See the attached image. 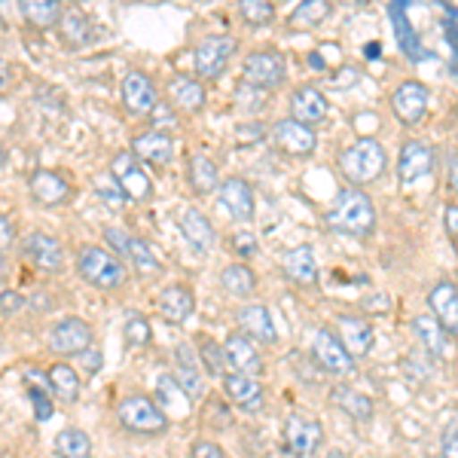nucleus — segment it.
Returning <instances> with one entry per match:
<instances>
[{
  "instance_id": "nucleus-39",
  "label": "nucleus",
  "mask_w": 458,
  "mask_h": 458,
  "mask_svg": "<svg viewBox=\"0 0 458 458\" xmlns=\"http://www.w3.org/2000/svg\"><path fill=\"white\" fill-rule=\"evenodd\" d=\"M58 31H62V43L71 49H80L92 40V25L80 10H68L62 13V21H58Z\"/></svg>"
},
{
  "instance_id": "nucleus-45",
  "label": "nucleus",
  "mask_w": 458,
  "mask_h": 458,
  "mask_svg": "<svg viewBox=\"0 0 458 458\" xmlns=\"http://www.w3.org/2000/svg\"><path fill=\"white\" fill-rule=\"evenodd\" d=\"M28 397H31V403H34V416L40 419H49L53 416V401H49V391L47 386H37L34 379H28Z\"/></svg>"
},
{
  "instance_id": "nucleus-20",
  "label": "nucleus",
  "mask_w": 458,
  "mask_h": 458,
  "mask_svg": "<svg viewBox=\"0 0 458 458\" xmlns=\"http://www.w3.org/2000/svg\"><path fill=\"white\" fill-rule=\"evenodd\" d=\"M224 391H226L229 403L239 406L242 412H260L266 403L263 386L254 379V376L229 373V376H224Z\"/></svg>"
},
{
  "instance_id": "nucleus-22",
  "label": "nucleus",
  "mask_w": 458,
  "mask_h": 458,
  "mask_svg": "<svg viewBox=\"0 0 458 458\" xmlns=\"http://www.w3.org/2000/svg\"><path fill=\"white\" fill-rule=\"evenodd\" d=\"M428 309L449 336H458V287L453 282L434 284V291L428 293Z\"/></svg>"
},
{
  "instance_id": "nucleus-55",
  "label": "nucleus",
  "mask_w": 458,
  "mask_h": 458,
  "mask_svg": "<svg viewBox=\"0 0 458 458\" xmlns=\"http://www.w3.org/2000/svg\"><path fill=\"white\" fill-rule=\"evenodd\" d=\"M6 282V263H4V254H0V284Z\"/></svg>"
},
{
  "instance_id": "nucleus-21",
  "label": "nucleus",
  "mask_w": 458,
  "mask_h": 458,
  "mask_svg": "<svg viewBox=\"0 0 458 458\" xmlns=\"http://www.w3.org/2000/svg\"><path fill=\"white\" fill-rule=\"evenodd\" d=\"M131 153H135L138 159L147 162V165H157V168H165L168 162L174 159V141L168 131H144V135H138L135 141H131Z\"/></svg>"
},
{
  "instance_id": "nucleus-28",
  "label": "nucleus",
  "mask_w": 458,
  "mask_h": 458,
  "mask_svg": "<svg viewBox=\"0 0 458 458\" xmlns=\"http://www.w3.org/2000/svg\"><path fill=\"white\" fill-rule=\"evenodd\" d=\"M181 233H183V239L190 242V248H196L199 254H208V250L214 248V239H217V235H214L211 220L196 208L181 211Z\"/></svg>"
},
{
  "instance_id": "nucleus-58",
  "label": "nucleus",
  "mask_w": 458,
  "mask_h": 458,
  "mask_svg": "<svg viewBox=\"0 0 458 458\" xmlns=\"http://www.w3.org/2000/svg\"><path fill=\"white\" fill-rule=\"evenodd\" d=\"M68 4H83V0H68Z\"/></svg>"
},
{
  "instance_id": "nucleus-43",
  "label": "nucleus",
  "mask_w": 458,
  "mask_h": 458,
  "mask_svg": "<svg viewBox=\"0 0 458 458\" xmlns=\"http://www.w3.org/2000/svg\"><path fill=\"white\" fill-rule=\"evenodd\" d=\"M123 336H125V345H129V349H144V345L153 339L150 321H147L144 315H129L125 318Z\"/></svg>"
},
{
  "instance_id": "nucleus-24",
  "label": "nucleus",
  "mask_w": 458,
  "mask_h": 458,
  "mask_svg": "<svg viewBox=\"0 0 458 458\" xmlns=\"http://www.w3.org/2000/svg\"><path fill=\"white\" fill-rule=\"evenodd\" d=\"M239 324H242V334H248L254 343L272 345L278 339L276 321H272V312H269L266 302H248V306H242L239 309Z\"/></svg>"
},
{
  "instance_id": "nucleus-18",
  "label": "nucleus",
  "mask_w": 458,
  "mask_h": 458,
  "mask_svg": "<svg viewBox=\"0 0 458 458\" xmlns=\"http://www.w3.org/2000/svg\"><path fill=\"white\" fill-rule=\"evenodd\" d=\"M123 105L135 116H150L157 107V86L141 71H129L123 77Z\"/></svg>"
},
{
  "instance_id": "nucleus-36",
  "label": "nucleus",
  "mask_w": 458,
  "mask_h": 458,
  "mask_svg": "<svg viewBox=\"0 0 458 458\" xmlns=\"http://www.w3.org/2000/svg\"><path fill=\"white\" fill-rule=\"evenodd\" d=\"M21 16L31 21L34 28L47 31L62 21V0H19Z\"/></svg>"
},
{
  "instance_id": "nucleus-38",
  "label": "nucleus",
  "mask_w": 458,
  "mask_h": 458,
  "mask_svg": "<svg viewBox=\"0 0 458 458\" xmlns=\"http://www.w3.org/2000/svg\"><path fill=\"white\" fill-rule=\"evenodd\" d=\"M47 382H49V388H53V394L58 397V401H64V403H77L80 401V376L71 370L68 364H53L49 367V373H47Z\"/></svg>"
},
{
  "instance_id": "nucleus-10",
  "label": "nucleus",
  "mask_w": 458,
  "mask_h": 458,
  "mask_svg": "<svg viewBox=\"0 0 458 458\" xmlns=\"http://www.w3.org/2000/svg\"><path fill=\"white\" fill-rule=\"evenodd\" d=\"M110 174H114V181L123 187V193L131 199V202H141L153 193V183L147 172L141 168V159L135 157L131 150H120L114 159H110Z\"/></svg>"
},
{
  "instance_id": "nucleus-15",
  "label": "nucleus",
  "mask_w": 458,
  "mask_h": 458,
  "mask_svg": "<svg viewBox=\"0 0 458 458\" xmlns=\"http://www.w3.org/2000/svg\"><path fill=\"white\" fill-rule=\"evenodd\" d=\"M434 168V150L425 141H406L401 147V157H397V177H401L403 187H412L422 177L431 174Z\"/></svg>"
},
{
  "instance_id": "nucleus-23",
  "label": "nucleus",
  "mask_w": 458,
  "mask_h": 458,
  "mask_svg": "<svg viewBox=\"0 0 458 458\" xmlns=\"http://www.w3.org/2000/svg\"><path fill=\"white\" fill-rule=\"evenodd\" d=\"M327 114H330V105H327V98H324L321 89L300 86L297 92L291 95V116L293 120H300V123H306L315 129L318 123L327 120Z\"/></svg>"
},
{
  "instance_id": "nucleus-4",
  "label": "nucleus",
  "mask_w": 458,
  "mask_h": 458,
  "mask_svg": "<svg viewBox=\"0 0 458 458\" xmlns=\"http://www.w3.org/2000/svg\"><path fill=\"white\" fill-rule=\"evenodd\" d=\"M116 419L125 431L131 434H165L168 431V412L147 394H125L120 403H116Z\"/></svg>"
},
{
  "instance_id": "nucleus-50",
  "label": "nucleus",
  "mask_w": 458,
  "mask_h": 458,
  "mask_svg": "<svg viewBox=\"0 0 458 458\" xmlns=\"http://www.w3.org/2000/svg\"><path fill=\"white\" fill-rule=\"evenodd\" d=\"M443 224H446L449 235H453V239H458V202H449L446 205V211H443Z\"/></svg>"
},
{
  "instance_id": "nucleus-52",
  "label": "nucleus",
  "mask_w": 458,
  "mask_h": 458,
  "mask_svg": "<svg viewBox=\"0 0 458 458\" xmlns=\"http://www.w3.org/2000/svg\"><path fill=\"white\" fill-rule=\"evenodd\" d=\"M80 358H83L86 370H92V373H95V370H98V367H101V354H98V352H95V349H92V358H89V354H86V352H83V354H80Z\"/></svg>"
},
{
  "instance_id": "nucleus-6",
  "label": "nucleus",
  "mask_w": 458,
  "mask_h": 458,
  "mask_svg": "<svg viewBox=\"0 0 458 458\" xmlns=\"http://www.w3.org/2000/svg\"><path fill=\"white\" fill-rule=\"evenodd\" d=\"M235 49H239V40L229 34H214L208 40H202L196 47V73L202 80H217L220 73L229 68V62H233Z\"/></svg>"
},
{
  "instance_id": "nucleus-30",
  "label": "nucleus",
  "mask_w": 458,
  "mask_h": 458,
  "mask_svg": "<svg viewBox=\"0 0 458 458\" xmlns=\"http://www.w3.org/2000/svg\"><path fill=\"white\" fill-rule=\"evenodd\" d=\"M334 13V4L330 0H300L297 10L287 16V28L291 31H312V28L324 25Z\"/></svg>"
},
{
  "instance_id": "nucleus-37",
  "label": "nucleus",
  "mask_w": 458,
  "mask_h": 458,
  "mask_svg": "<svg viewBox=\"0 0 458 458\" xmlns=\"http://www.w3.org/2000/svg\"><path fill=\"white\" fill-rule=\"evenodd\" d=\"M53 449L58 458H92V437L80 428H64L55 434Z\"/></svg>"
},
{
  "instance_id": "nucleus-29",
  "label": "nucleus",
  "mask_w": 458,
  "mask_h": 458,
  "mask_svg": "<svg viewBox=\"0 0 458 458\" xmlns=\"http://www.w3.org/2000/svg\"><path fill=\"white\" fill-rule=\"evenodd\" d=\"M284 272L293 284L309 287L318 282V260L312 245H297L284 254Z\"/></svg>"
},
{
  "instance_id": "nucleus-27",
  "label": "nucleus",
  "mask_w": 458,
  "mask_h": 458,
  "mask_svg": "<svg viewBox=\"0 0 458 458\" xmlns=\"http://www.w3.org/2000/svg\"><path fill=\"white\" fill-rule=\"evenodd\" d=\"M193 312H196V297L190 287L168 284L165 291L159 293V315L165 318L168 324H183Z\"/></svg>"
},
{
  "instance_id": "nucleus-41",
  "label": "nucleus",
  "mask_w": 458,
  "mask_h": 458,
  "mask_svg": "<svg viewBox=\"0 0 458 458\" xmlns=\"http://www.w3.org/2000/svg\"><path fill=\"white\" fill-rule=\"evenodd\" d=\"M391 21H394L397 28V40H401V49L410 55H416V62H422V49H419V40H416V31H412V25L403 19V10L401 4H391Z\"/></svg>"
},
{
  "instance_id": "nucleus-57",
  "label": "nucleus",
  "mask_w": 458,
  "mask_h": 458,
  "mask_svg": "<svg viewBox=\"0 0 458 458\" xmlns=\"http://www.w3.org/2000/svg\"><path fill=\"white\" fill-rule=\"evenodd\" d=\"M147 4H165V0H147Z\"/></svg>"
},
{
  "instance_id": "nucleus-3",
  "label": "nucleus",
  "mask_w": 458,
  "mask_h": 458,
  "mask_svg": "<svg viewBox=\"0 0 458 458\" xmlns=\"http://www.w3.org/2000/svg\"><path fill=\"white\" fill-rule=\"evenodd\" d=\"M339 168L358 187L379 181L382 172H386V147L376 141V138H360V141H354L352 147L343 150Z\"/></svg>"
},
{
  "instance_id": "nucleus-47",
  "label": "nucleus",
  "mask_w": 458,
  "mask_h": 458,
  "mask_svg": "<svg viewBox=\"0 0 458 458\" xmlns=\"http://www.w3.org/2000/svg\"><path fill=\"white\" fill-rule=\"evenodd\" d=\"M25 309V297L19 291H0V315H19Z\"/></svg>"
},
{
  "instance_id": "nucleus-26",
  "label": "nucleus",
  "mask_w": 458,
  "mask_h": 458,
  "mask_svg": "<svg viewBox=\"0 0 458 458\" xmlns=\"http://www.w3.org/2000/svg\"><path fill=\"white\" fill-rule=\"evenodd\" d=\"M31 196L43 208H58V205H64L71 199V183L58 172H47L43 168V172L31 174Z\"/></svg>"
},
{
  "instance_id": "nucleus-25",
  "label": "nucleus",
  "mask_w": 458,
  "mask_h": 458,
  "mask_svg": "<svg viewBox=\"0 0 458 458\" xmlns=\"http://www.w3.org/2000/svg\"><path fill=\"white\" fill-rule=\"evenodd\" d=\"M336 330H339V339H343L345 352H349L352 358H364V354H370L373 327L360 315H339Z\"/></svg>"
},
{
  "instance_id": "nucleus-13",
  "label": "nucleus",
  "mask_w": 458,
  "mask_h": 458,
  "mask_svg": "<svg viewBox=\"0 0 458 458\" xmlns=\"http://www.w3.org/2000/svg\"><path fill=\"white\" fill-rule=\"evenodd\" d=\"M224 354H226V367L229 373H242V376H260L263 373V358L257 352V343L248 334H229L224 343Z\"/></svg>"
},
{
  "instance_id": "nucleus-49",
  "label": "nucleus",
  "mask_w": 458,
  "mask_h": 458,
  "mask_svg": "<svg viewBox=\"0 0 458 458\" xmlns=\"http://www.w3.org/2000/svg\"><path fill=\"white\" fill-rule=\"evenodd\" d=\"M233 248L239 250V257H245V260L257 257V239L250 233H235L233 235Z\"/></svg>"
},
{
  "instance_id": "nucleus-51",
  "label": "nucleus",
  "mask_w": 458,
  "mask_h": 458,
  "mask_svg": "<svg viewBox=\"0 0 458 458\" xmlns=\"http://www.w3.org/2000/svg\"><path fill=\"white\" fill-rule=\"evenodd\" d=\"M16 242V229H13V224L6 217H0V250H6Z\"/></svg>"
},
{
  "instance_id": "nucleus-5",
  "label": "nucleus",
  "mask_w": 458,
  "mask_h": 458,
  "mask_svg": "<svg viewBox=\"0 0 458 458\" xmlns=\"http://www.w3.org/2000/svg\"><path fill=\"white\" fill-rule=\"evenodd\" d=\"M324 443V428L306 412H291L284 419V453L293 458H312Z\"/></svg>"
},
{
  "instance_id": "nucleus-7",
  "label": "nucleus",
  "mask_w": 458,
  "mask_h": 458,
  "mask_svg": "<svg viewBox=\"0 0 458 458\" xmlns=\"http://www.w3.org/2000/svg\"><path fill=\"white\" fill-rule=\"evenodd\" d=\"M242 77L250 89H278L287 80V62L272 49H257L242 64Z\"/></svg>"
},
{
  "instance_id": "nucleus-1",
  "label": "nucleus",
  "mask_w": 458,
  "mask_h": 458,
  "mask_svg": "<svg viewBox=\"0 0 458 458\" xmlns=\"http://www.w3.org/2000/svg\"><path fill=\"white\" fill-rule=\"evenodd\" d=\"M324 224L327 229H334L339 235H352V239H364L376 229V208L373 199L364 190L352 187L336 193L334 205L324 214Z\"/></svg>"
},
{
  "instance_id": "nucleus-59",
  "label": "nucleus",
  "mask_w": 458,
  "mask_h": 458,
  "mask_svg": "<svg viewBox=\"0 0 458 458\" xmlns=\"http://www.w3.org/2000/svg\"><path fill=\"white\" fill-rule=\"evenodd\" d=\"M4 4H6V0H0V6H4Z\"/></svg>"
},
{
  "instance_id": "nucleus-44",
  "label": "nucleus",
  "mask_w": 458,
  "mask_h": 458,
  "mask_svg": "<svg viewBox=\"0 0 458 458\" xmlns=\"http://www.w3.org/2000/svg\"><path fill=\"white\" fill-rule=\"evenodd\" d=\"M95 193H98L101 199H105L107 208H123L125 199H129V196L123 193L120 183L114 181V174H110V177H98V183H95Z\"/></svg>"
},
{
  "instance_id": "nucleus-12",
  "label": "nucleus",
  "mask_w": 458,
  "mask_h": 458,
  "mask_svg": "<svg viewBox=\"0 0 458 458\" xmlns=\"http://www.w3.org/2000/svg\"><path fill=\"white\" fill-rule=\"evenodd\" d=\"M92 343L95 334L83 318H64V321H58L53 327V334H49V349L55 354H64V358H80L83 352L92 349Z\"/></svg>"
},
{
  "instance_id": "nucleus-8",
  "label": "nucleus",
  "mask_w": 458,
  "mask_h": 458,
  "mask_svg": "<svg viewBox=\"0 0 458 458\" xmlns=\"http://www.w3.org/2000/svg\"><path fill=\"white\" fill-rule=\"evenodd\" d=\"M272 144H276V150H282L284 157L291 159H306L315 153L318 147V135L312 125L300 123V120H278L272 125Z\"/></svg>"
},
{
  "instance_id": "nucleus-32",
  "label": "nucleus",
  "mask_w": 458,
  "mask_h": 458,
  "mask_svg": "<svg viewBox=\"0 0 458 458\" xmlns=\"http://www.w3.org/2000/svg\"><path fill=\"white\" fill-rule=\"evenodd\" d=\"M187 177H190V187L196 190L199 196H208L214 190H220V172L214 165V159H208L205 153H196L187 165Z\"/></svg>"
},
{
  "instance_id": "nucleus-53",
  "label": "nucleus",
  "mask_w": 458,
  "mask_h": 458,
  "mask_svg": "<svg viewBox=\"0 0 458 458\" xmlns=\"http://www.w3.org/2000/svg\"><path fill=\"white\" fill-rule=\"evenodd\" d=\"M6 89H10V64L0 58V95H4Z\"/></svg>"
},
{
  "instance_id": "nucleus-48",
  "label": "nucleus",
  "mask_w": 458,
  "mask_h": 458,
  "mask_svg": "<svg viewBox=\"0 0 458 458\" xmlns=\"http://www.w3.org/2000/svg\"><path fill=\"white\" fill-rule=\"evenodd\" d=\"M190 458H226V455L214 440H196L193 446H190Z\"/></svg>"
},
{
  "instance_id": "nucleus-42",
  "label": "nucleus",
  "mask_w": 458,
  "mask_h": 458,
  "mask_svg": "<svg viewBox=\"0 0 458 458\" xmlns=\"http://www.w3.org/2000/svg\"><path fill=\"white\" fill-rule=\"evenodd\" d=\"M239 16L254 28H263V25H272L276 19V6L269 0H239Z\"/></svg>"
},
{
  "instance_id": "nucleus-46",
  "label": "nucleus",
  "mask_w": 458,
  "mask_h": 458,
  "mask_svg": "<svg viewBox=\"0 0 458 458\" xmlns=\"http://www.w3.org/2000/svg\"><path fill=\"white\" fill-rule=\"evenodd\" d=\"M443 458H458V416L443 428Z\"/></svg>"
},
{
  "instance_id": "nucleus-54",
  "label": "nucleus",
  "mask_w": 458,
  "mask_h": 458,
  "mask_svg": "<svg viewBox=\"0 0 458 458\" xmlns=\"http://www.w3.org/2000/svg\"><path fill=\"white\" fill-rule=\"evenodd\" d=\"M309 68H315V71H321L324 68V62H321V55H309Z\"/></svg>"
},
{
  "instance_id": "nucleus-2",
  "label": "nucleus",
  "mask_w": 458,
  "mask_h": 458,
  "mask_svg": "<svg viewBox=\"0 0 458 458\" xmlns=\"http://www.w3.org/2000/svg\"><path fill=\"white\" fill-rule=\"evenodd\" d=\"M77 272L86 284L98 287V291H120L125 284V266L120 257H114L101 245H83L77 254Z\"/></svg>"
},
{
  "instance_id": "nucleus-11",
  "label": "nucleus",
  "mask_w": 458,
  "mask_h": 458,
  "mask_svg": "<svg viewBox=\"0 0 458 458\" xmlns=\"http://www.w3.org/2000/svg\"><path fill=\"white\" fill-rule=\"evenodd\" d=\"M312 358L334 376H352L354 373V358L345 352L343 339L327 327H318L312 334Z\"/></svg>"
},
{
  "instance_id": "nucleus-19",
  "label": "nucleus",
  "mask_w": 458,
  "mask_h": 458,
  "mask_svg": "<svg viewBox=\"0 0 458 458\" xmlns=\"http://www.w3.org/2000/svg\"><path fill=\"white\" fill-rule=\"evenodd\" d=\"M217 193H220V205L226 208L229 217L242 220V224L254 220L257 205H254V190H250L248 181H242V177H226V181H220Z\"/></svg>"
},
{
  "instance_id": "nucleus-56",
  "label": "nucleus",
  "mask_w": 458,
  "mask_h": 458,
  "mask_svg": "<svg viewBox=\"0 0 458 458\" xmlns=\"http://www.w3.org/2000/svg\"><path fill=\"white\" fill-rule=\"evenodd\" d=\"M367 55H370V58L379 55V43H370V47H367Z\"/></svg>"
},
{
  "instance_id": "nucleus-16",
  "label": "nucleus",
  "mask_w": 458,
  "mask_h": 458,
  "mask_svg": "<svg viewBox=\"0 0 458 458\" xmlns=\"http://www.w3.org/2000/svg\"><path fill=\"white\" fill-rule=\"evenodd\" d=\"M205 367L199 364L196 352L190 349L187 343L177 345L174 349V382L183 388V394L190 397V401H199V397L205 394Z\"/></svg>"
},
{
  "instance_id": "nucleus-9",
  "label": "nucleus",
  "mask_w": 458,
  "mask_h": 458,
  "mask_svg": "<svg viewBox=\"0 0 458 458\" xmlns=\"http://www.w3.org/2000/svg\"><path fill=\"white\" fill-rule=\"evenodd\" d=\"M105 242L120 254V260H129L138 272H157L159 269V257L153 254V248L144 239L131 235L123 226H107L105 229Z\"/></svg>"
},
{
  "instance_id": "nucleus-35",
  "label": "nucleus",
  "mask_w": 458,
  "mask_h": 458,
  "mask_svg": "<svg viewBox=\"0 0 458 458\" xmlns=\"http://www.w3.org/2000/svg\"><path fill=\"white\" fill-rule=\"evenodd\" d=\"M168 95H172V105L177 110H187V114H199L205 107V89L190 77H174L172 86H168Z\"/></svg>"
},
{
  "instance_id": "nucleus-33",
  "label": "nucleus",
  "mask_w": 458,
  "mask_h": 458,
  "mask_svg": "<svg viewBox=\"0 0 458 458\" xmlns=\"http://www.w3.org/2000/svg\"><path fill=\"white\" fill-rule=\"evenodd\" d=\"M412 330H416V336L422 339V345L434 358H446L449 354V334L440 327L434 315H419L416 321H412Z\"/></svg>"
},
{
  "instance_id": "nucleus-34",
  "label": "nucleus",
  "mask_w": 458,
  "mask_h": 458,
  "mask_svg": "<svg viewBox=\"0 0 458 458\" xmlns=\"http://www.w3.org/2000/svg\"><path fill=\"white\" fill-rule=\"evenodd\" d=\"M220 287L235 300H245L257 291V276L250 272V266L245 263H229L224 272H220Z\"/></svg>"
},
{
  "instance_id": "nucleus-17",
  "label": "nucleus",
  "mask_w": 458,
  "mask_h": 458,
  "mask_svg": "<svg viewBox=\"0 0 458 458\" xmlns=\"http://www.w3.org/2000/svg\"><path fill=\"white\" fill-rule=\"evenodd\" d=\"M21 250H25L28 260H31L37 269H43V272H58L64 266L62 242H58L55 235H49V233L25 235V242H21Z\"/></svg>"
},
{
  "instance_id": "nucleus-31",
  "label": "nucleus",
  "mask_w": 458,
  "mask_h": 458,
  "mask_svg": "<svg viewBox=\"0 0 458 458\" xmlns=\"http://www.w3.org/2000/svg\"><path fill=\"white\" fill-rule=\"evenodd\" d=\"M330 401H334L343 412H349L354 422H370L373 419V401L364 394V391H358L352 386H336L330 391Z\"/></svg>"
},
{
  "instance_id": "nucleus-14",
  "label": "nucleus",
  "mask_w": 458,
  "mask_h": 458,
  "mask_svg": "<svg viewBox=\"0 0 458 458\" xmlns=\"http://www.w3.org/2000/svg\"><path fill=\"white\" fill-rule=\"evenodd\" d=\"M391 110L403 125H419L428 114V89L419 80H406L391 95Z\"/></svg>"
},
{
  "instance_id": "nucleus-40",
  "label": "nucleus",
  "mask_w": 458,
  "mask_h": 458,
  "mask_svg": "<svg viewBox=\"0 0 458 458\" xmlns=\"http://www.w3.org/2000/svg\"><path fill=\"white\" fill-rule=\"evenodd\" d=\"M199 343V360H202V367H205V373L208 376H224L226 370V354H224V345H217L214 339L208 336H199L196 339Z\"/></svg>"
}]
</instances>
